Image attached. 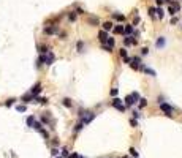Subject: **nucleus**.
Segmentation results:
<instances>
[{
  "label": "nucleus",
  "mask_w": 182,
  "mask_h": 158,
  "mask_svg": "<svg viewBox=\"0 0 182 158\" xmlns=\"http://www.w3.org/2000/svg\"><path fill=\"white\" fill-rule=\"evenodd\" d=\"M95 119V114L93 112H89V111H86V112H81V122H82V125H87V123H90L92 120Z\"/></svg>",
  "instance_id": "f257e3e1"
},
{
  "label": "nucleus",
  "mask_w": 182,
  "mask_h": 158,
  "mask_svg": "<svg viewBox=\"0 0 182 158\" xmlns=\"http://www.w3.org/2000/svg\"><path fill=\"white\" fill-rule=\"evenodd\" d=\"M111 106L116 107V109H117V111H120V112H124V111H125V105H124L122 100H119V98H114L113 101H111Z\"/></svg>",
  "instance_id": "f03ea898"
},
{
  "label": "nucleus",
  "mask_w": 182,
  "mask_h": 158,
  "mask_svg": "<svg viewBox=\"0 0 182 158\" xmlns=\"http://www.w3.org/2000/svg\"><path fill=\"white\" fill-rule=\"evenodd\" d=\"M158 106H160V109L163 111V112L166 114L168 117H173V111H174V109H173V106H170L168 103H160Z\"/></svg>",
  "instance_id": "7ed1b4c3"
},
{
  "label": "nucleus",
  "mask_w": 182,
  "mask_h": 158,
  "mask_svg": "<svg viewBox=\"0 0 182 158\" xmlns=\"http://www.w3.org/2000/svg\"><path fill=\"white\" fill-rule=\"evenodd\" d=\"M43 57H45V65H52L54 60H56V55H54V52H51V51L43 54Z\"/></svg>",
  "instance_id": "20e7f679"
},
{
  "label": "nucleus",
  "mask_w": 182,
  "mask_h": 158,
  "mask_svg": "<svg viewBox=\"0 0 182 158\" xmlns=\"http://www.w3.org/2000/svg\"><path fill=\"white\" fill-rule=\"evenodd\" d=\"M43 32H45V35H56L59 32V29H57V25H46L43 29Z\"/></svg>",
  "instance_id": "39448f33"
},
{
  "label": "nucleus",
  "mask_w": 182,
  "mask_h": 158,
  "mask_svg": "<svg viewBox=\"0 0 182 158\" xmlns=\"http://www.w3.org/2000/svg\"><path fill=\"white\" fill-rule=\"evenodd\" d=\"M41 90H43V85H41V84H40V82H36L35 85H33L32 89H30V93H32L33 96H38L40 93H41Z\"/></svg>",
  "instance_id": "423d86ee"
},
{
  "label": "nucleus",
  "mask_w": 182,
  "mask_h": 158,
  "mask_svg": "<svg viewBox=\"0 0 182 158\" xmlns=\"http://www.w3.org/2000/svg\"><path fill=\"white\" fill-rule=\"evenodd\" d=\"M21 100H22L24 103H33V101H35V96H33L32 93L29 92V93H25V95H22V98H21Z\"/></svg>",
  "instance_id": "0eeeda50"
},
{
  "label": "nucleus",
  "mask_w": 182,
  "mask_h": 158,
  "mask_svg": "<svg viewBox=\"0 0 182 158\" xmlns=\"http://www.w3.org/2000/svg\"><path fill=\"white\" fill-rule=\"evenodd\" d=\"M108 32H104V30H102V32L98 33V40H100V43H102V44H104V43H106V40H108Z\"/></svg>",
  "instance_id": "6e6552de"
},
{
  "label": "nucleus",
  "mask_w": 182,
  "mask_h": 158,
  "mask_svg": "<svg viewBox=\"0 0 182 158\" xmlns=\"http://www.w3.org/2000/svg\"><path fill=\"white\" fill-rule=\"evenodd\" d=\"M124 101H125L124 105H125V106H128V107H130V106H133V105H136V103H135V100H133V96H131V93L125 96V100H124Z\"/></svg>",
  "instance_id": "1a4fd4ad"
},
{
  "label": "nucleus",
  "mask_w": 182,
  "mask_h": 158,
  "mask_svg": "<svg viewBox=\"0 0 182 158\" xmlns=\"http://www.w3.org/2000/svg\"><path fill=\"white\" fill-rule=\"evenodd\" d=\"M165 44H166V40H165V36H160V38L157 40V43H155V46L158 49L160 48H165Z\"/></svg>",
  "instance_id": "9d476101"
},
{
  "label": "nucleus",
  "mask_w": 182,
  "mask_h": 158,
  "mask_svg": "<svg viewBox=\"0 0 182 158\" xmlns=\"http://www.w3.org/2000/svg\"><path fill=\"white\" fill-rule=\"evenodd\" d=\"M113 27H114V24H113L111 21L103 22V30H104V32H109V30H113Z\"/></svg>",
  "instance_id": "9b49d317"
},
{
  "label": "nucleus",
  "mask_w": 182,
  "mask_h": 158,
  "mask_svg": "<svg viewBox=\"0 0 182 158\" xmlns=\"http://www.w3.org/2000/svg\"><path fill=\"white\" fill-rule=\"evenodd\" d=\"M87 24H89V25H98V24H100V21H98V18L92 16V18L87 19Z\"/></svg>",
  "instance_id": "f8f14e48"
},
{
  "label": "nucleus",
  "mask_w": 182,
  "mask_h": 158,
  "mask_svg": "<svg viewBox=\"0 0 182 158\" xmlns=\"http://www.w3.org/2000/svg\"><path fill=\"white\" fill-rule=\"evenodd\" d=\"M163 16H165V11H163V8H155V18H158V19H163Z\"/></svg>",
  "instance_id": "ddd939ff"
},
{
  "label": "nucleus",
  "mask_w": 182,
  "mask_h": 158,
  "mask_svg": "<svg viewBox=\"0 0 182 158\" xmlns=\"http://www.w3.org/2000/svg\"><path fill=\"white\" fill-rule=\"evenodd\" d=\"M41 123H51V125H52V120H51V116H49V114H45V116H43L41 117Z\"/></svg>",
  "instance_id": "4468645a"
},
{
  "label": "nucleus",
  "mask_w": 182,
  "mask_h": 158,
  "mask_svg": "<svg viewBox=\"0 0 182 158\" xmlns=\"http://www.w3.org/2000/svg\"><path fill=\"white\" fill-rule=\"evenodd\" d=\"M124 33H125V35H131V33H133V25L127 24L125 27H124Z\"/></svg>",
  "instance_id": "2eb2a0df"
},
{
  "label": "nucleus",
  "mask_w": 182,
  "mask_h": 158,
  "mask_svg": "<svg viewBox=\"0 0 182 158\" xmlns=\"http://www.w3.org/2000/svg\"><path fill=\"white\" fill-rule=\"evenodd\" d=\"M113 18L116 19V21H119V22H124V21H125V16H124V14H120V13H114V14H113Z\"/></svg>",
  "instance_id": "dca6fc26"
},
{
  "label": "nucleus",
  "mask_w": 182,
  "mask_h": 158,
  "mask_svg": "<svg viewBox=\"0 0 182 158\" xmlns=\"http://www.w3.org/2000/svg\"><path fill=\"white\" fill-rule=\"evenodd\" d=\"M113 33H116V35L124 33V25H116V27H113Z\"/></svg>",
  "instance_id": "f3484780"
},
{
  "label": "nucleus",
  "mask_w": 182,
  "mask_h": 158,
  "mask_svg": "<svg viewBox=\"0 0 182 158\" xmlns=\"http://www.w3.org/2000/svg\"><path fill=\"white\" fill-rule=\"evenodd\" d=\"M144 73H146V74H149V76H152V78H155L157 76V73L154 71V70H150V68H146V66H144V70H143Z\"/></svg>",
  "instance_id": "a211bd4d"
},
{
  "label": "nucleus",
  "mask_w": 182,
  "mask_h": 158,
  "mask_svg": "<svg viewBox=\"0 0 182 158\" xmlns=\"http://www.w3.org/2000/svg\"><path fill=\"white\" fill-rule=\"evenodd\" d=\"M62 105L65 106V107H71L73 103H71V100H70V98H63V100H62Z\"/></svg>",
  "instance_id": "6ab92c4d"
},
{
  "label": "nucleus",
  "mask_w": 182,
  "mask_h": 158,
  "mask_svg": "<svg viewBox=\"0 0 182 158\" xmlns=\"http://www.w3.org/2000/svg\"><path fill=\"white\" fill-rule=\"evenodd\" d=\"M32 128H35V130H38V131H40V130L43 128V123H41V122H36V120H35V122H33V125H32Z\"/></svg>",
  "instance_id": "aec40b11"
},
{
  "label": "nucleus",
  "mask_w": 182,
  "mask_h": 158,
  "mask_svg": "<svg viewBox=\"0 0 182 158\" xmlns=\"http://www.w3.org/2000/svg\"><path fill=\"white\" fill-rule=\"evenodd\" d=\"M38 52L40 54H46V52H49V48L48 46H38Z\"/></svg>",
  "instance_id": "412c9836"
},
{
  "label": "nucleus",
  "mask_w": 182,
  "mask_h": 158,
  "mask_svg": "<svg viewBox=\"0 0 182 158\" xmlns=\"http://www.w3.org/2000/svg\"><path fill=\"white\" fill-rule=\"evenodd\" d=\"M76 16H78V14H76V11H71V13H68V19H70L71 22H75V21H76Z\"/></svg>",
  "instance_id": "4be33fe9"
},
{
  "label": "nucleus",
  "mask_w": 182,
  "mask_h": 158,
  "mask_svg": "<svg viewBox=\"0 0 182 158\" xmlns=\"http://www.w3.org/2000/svg\"><path fill=\"white\" fill-rule=\"evenodd\" d=\"M104 44H108V46H111V48H114V38L113 36H108V40H106V43Z\"/></svg>",
  "instance_id": "5701e85b"
},
{
  "label": "nucleus",
  "mask_w": 182,
  "mask_h": 158,
  "mask_svg": "<svg viewBox=\"0 0 182 158\" xmlns=\"http://www.w3.org/2000/svg\"><path fill=\"white\" fill-rule=\"evenodd\" d=\"M124 44H125V46H130L131 44V36L130 35H127L125 38H124Z\"/></svg>",
  "instance_id": "b1692460"
},
{
  "label": "nucleus",
  "mask_w": 182,
  "mask_h": 158,
  "mask_svg": "<svg viewBox=\"0 0 182 158\" xmlns=\"http://www.w3.org/2000/svg\"><path fill=\"white\" fill-rule=\"evenodd\" d=\"M146 105H147V100H146V98H139V101H138V106H139V107H144Z\"/></svg>",
  "instance_id": "393cba45"
},
{
  "label": "nucleus",
  "mask_w": 182,
  "mask_h": 158,
  "mask_svg": "<svg viewBox=\"0 0 182 158\" xmlns=\"http://www.w3.org/2000/svg\"><path fill=\"white\" fill-rule=\"evenodd\" d=\"M102 49H103V51L104 52H113V48H111V46H108V44H102Z\"/></svg>",
  "instance_id": "a878e982"
},
{
  "label": "nucleus",
  "mask_w": 182,
  "mask_h": 158,
  "mask_svg": "<svg viewBox=\"0 0 182 158\" xmlns=\"http://www.w3.org/2000/svg\"><path fill=\"white\" fill-rule=\"evenodd\" d=\"M131 96H133L135 103H138V101H139V98H141V96H139V93H138V92H131Z\"/></svg>",
  "instance_id": "bb28decb"
},
{
  "label": "nucleus",
  "mask_w": 182,
  "mask_h": 158,
  "mask_svg": "<svg viewBox=\"0 0 182 158\" xmlns=\"http://www.w3.org/2000/svg\"><path fill=\"white\" fill-rule=\"evenodd\" d=\"M33 122H35V117H33V116L27 117V125H29V126H32V125H33Z\"/></svg>",
  "instance_id": "cd10ccee"
},
{
  "label": "nucleus",
  "mask_w": 182,
  "mask_h": 158,
  "mask_svg": "<svg viewBox=\"0 0 182 158\" xmlns=\"http://www.w3.org/2000/svg\"><path fill=\"white\" fill-rule=\"evenodd\" d=\"M149 16L152 19H155V8H154V6H150V8H149Z\"/></svg>",
  "instance_id": "c85d7f7f"
},
{
  "label": "nucleus",
  "mask_w": 182,
  "mask_h": 158,
  "mask_svg": "<svg viewBox=\"0 0 182 158\" xmlns=\"http://www.w3.org/2000/svg\"><path fill=\"white\" fill-rule=\"evenodd\" d=\"M14 101H16V100L14 98H10V100H6V101H5V106H13V105H14Z\"/></svg>",
  "instance_id": "c756f323"
},
{
  "label": "nucleus",
  "mask_w": 182,
  "mask_h": 158,
  "mask_svg": "<svg viewBox=\"0 0 182 158\" xmlns=\"http://www.w3.org/2000/svg\"><path fill=\"white\" fill-rule=\"evenodd\" d=\"M176 11H177V10H176V8H174V6H173V5H171V6H170V8H168V13H170V14H171V16H174V14H176Z\"/></svg>",
  "instance_id": "7c9ffc66"
},
{
  "label": "nucleus",
  "mask_w": 182,
  "mask_h": 158,
  "mask_svg": "<svg viewBox=\"0 0 182 158\" xmlns=\"http://www.w3.org/2000/svg\"><path fill=\"white\" fill-rule=\"evenodd\" d=\"M82 122H79V123H76V126H75V133H78V131H81V128H82Z\"/></svg>",
  "instance_id": "2f4dec72"
},
{
  "label": "nucleus",
  "mask_w": 182,
  "mask_h": 158,
  "mask_svg": "<svg viewBox=\"0 0 182 158\" xmlns=\"http://www.w3.org/2000/svg\"><path fill=\"white\" fill-rule=\"evenodd\" d=\"M119 55H120V57H127V49H125V48H120Z\"/></svg>",
  "instance_id": "473e14b6"
},
{
  "label": "nucleus",
  "mask_w": 182,
  "mask_h": 158,
  "mask_svg": "<svg viewBox=\"0 0 182 158\" xmlns=\"http://www.w3.org/2000/svg\"><path fill=\"white\" fill-rule=\"evenodd\" d=\"M82 46H84V43H82V41H78V44H76V48H78V52H82Z\"/></svg>",
  "instance_id": "72a5a7b5"
},
{
  "label": "nucleus",
  "mask_w": 182,
  "mask_h": 158,
  "mask_svg": "<svg viewBox=\"0 0 182 158\" xmlns=\"http://www.w3.org/2000/svg\"><path fill=\"white\" fill-rule=\"evenodd\" d=\"M16 109H18L19 112H25V106H24V105H19V106H16Z\"/></svg>",
  "instance_id": "f704fd0d"
},
{
  "label": "nucleus",
  "mask_w": 182,
  "mask_h": 158,
  "mask_svg": "<svg viewBox=\"0 0 182 158\" xmlns=\"http://www.w3.org/2000/svg\"><path fill=\"white\" fill-rule=\"evenodd\" d=\"M149 54V48H143L141 49V55H147Z\"/></svg>",
  "instance_id": "c9c22d12"
},
{
  "label": "nucleus",
  "mask_w": 182,
  "mask_h": 158,
  "mask_svg": "<svg viewBox=\"0 0 182 158\" xmlns=\"http://www.w3.org/2000/svg\"><path fill=\"white\" fill-rule=\"evenodd\" d=\"M130 155H131V157H135V158L138 157V152H136V150L133 149V147H131V149H130Z\"/></svg>",
  "instance_id": "e433bc0d"
},
{
  "label": "nucleus",
  "mask_w": 182,
  "mask_h": 158,
  "mask_svg": "<svg viewBox=\"0 0 182 158\" xmlns=\"http://www.w3.org/2000/svg\"><path fill=\"white\" fill-rule=\"evenodd\" d=\"M68 155H70L68 150H67V149H62V157H63V158H68Z\"/></svg>",
  "instance_id": "4c0bfd02"
},
{
  "label": "nucleus",
  "mask_w": 182,
  "mask_h": 158,
  "mask_svg": "<svg viewBox=\"0 0 182 158\" xmlns=\"http://www.w3.org/2000/svg\"><path fill=\"white\" fill-rule=\"evenodd\" d=\"M130 125L133 126V128H135V126H138V122H136V119H131V120H130Z\"/></svg>",
  "instance_id": "58836bf2"
},
{
  "label": "nucleus",
  "mask_w": 182,
  "mask_h": 158,
  "mask_svg": "<svg viewBox=\"0 0 182 158\" xmlns=\"http://www.w3.org/2000/svg\"><path fill=\"white\" fill-rule=\"evenodd\" d=\"M117 93H119V90H117V89H113V90H111V96H117Z\"/></svg>",
  "instance_id": "ea45409f"
},
{
  "label": "nucleus",
  "mask_w": 182,
  "mask_h": 158,
  "mask_svg": "<svg viewBox=\"0 0 182 158\" xmlns=\"http://www.w3.org/2000/svg\"><path fill=\"white\" fill-rule=\"evenodd\" d=\"M57 153H59V149H52L51 150V155L52 157H57Z\"/></svg>",
  "instance_id": "a19ab883"
},
{
  "label": "nucleus",
  "mask_w": 182,
  "mask_h": 158,
  "mask_svg": "<svg viewBox=\"0 0 182 158\" xmlns=\"http://www.w3.org/2000/svg\"><path fill=\"white\" fill-rule=\"evenodd\" d=\"M68 158H81V157L78 155V153H70V155H68Z\"/></svg>",
  "instance_id": "79ce46f5"
},
{
  "label": "nucleus",
  "mask_w": 182,
  "mask_h": 158,
  "mask_svg": "<svg viewBox=\"0 0 182 158\" xmlns=\"http://www.w3.org/2000/svg\"><path fill=\"white\" fill-rule=\"evenodd\" d=\"M76 14H84V10L82 8H76Z\"/></svg>",
  "instance_id": "37998d69"
},
{
  "label": "nucleus",
  "mask_w": 182,
  "mask_h": 158,
  "mask_svg": "<svg viewBox=\"0 0 182 158\" xmlns=\"http://www.w3.org/2000/svg\"><path fill=\"white\" fill-rule=\"evenodd\" d=\"M139 116H141V114L138 112V111H133V117H135V119H138V117H139Z\"/></svg>",
  "instance_id": "c03bdc74"
},
{
  "label": "nucleus",
  "mask_w": 182,
  "mask_h": 158,
  "mask_svg": "<svg viewBox=\"0 0 182 158\" xmlns=\"http://www.w3.org/2000/svg\"><path fill=\"white\" fill-rule=\"evenodd\" d=\"M124 62H125V63H130V62H131V59H130L128 55H127V57H124Z\"/></svg>",
  "instance_id": "a18cd8bd"
},
{
  "label": "nucleus",
  "mask_w": 182,
  "mask_h": 158,
  "mask_svg": "<svg viewBox=\"0 0 182 158\" xmlns=\"http://www.w3.org/2000/svg\"><path fill=\"white\" fill-rule=\"evenodd\" d=\"M176 22H177V18H173V19H171V25L176 24Z\"/></svg>",
  "instance_id": "49530a36"
},
{
  "label": "nucleus",
  "mask_w": 182,
  "mask_h": 158,
  "mask_svg": "<svg viewBox=\"0 0 182 158\" xmlns=\"http://www.w3.org/2000/svg\"><path fill=\"white\" fill-rule=\"evenodd\" d=\"M81 158H84V157H81Z\"/></svg>",
  "instance_id": "de8ad7c7"
}]
</instances>
